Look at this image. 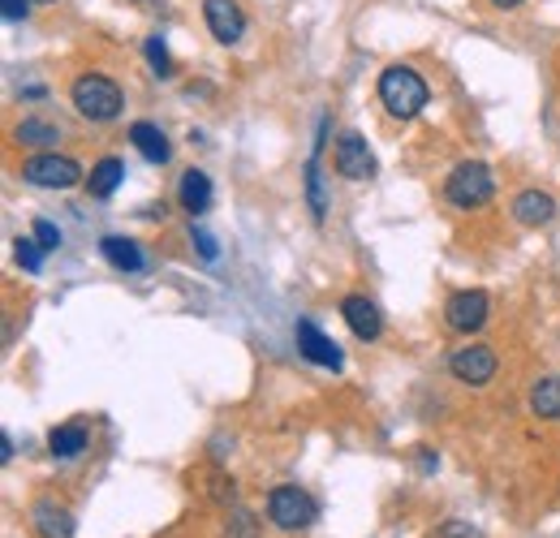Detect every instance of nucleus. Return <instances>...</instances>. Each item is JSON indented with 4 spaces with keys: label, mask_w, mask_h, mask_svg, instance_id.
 <instances>
[{
    "label": "nucleus",
    "mask_w": 560,
    "mask_h": 538,
    "mask_svg": "<svg viewBox=\"0 0 560 538\" xmlns=\"http://www.w3.org/2000/svg\"><path fill=\"white\" fill-rule=\"evenodd\" d=\"M380 104L397 121H415L427 108V82L410 66H388L380 73Z\"/></svg>",
    "instance_id": "1"
},
{
    "label": "nucleus",
    "mask_w": 560,
    "mask_h": 538,
    "mask_svg": "<svg viewBox=\"0 0 560 538\" xmlns=\"http://www.w3.org/2000/svg\"><path fill=\"white\" fill-rule=\"evenodd\" d=\"M70 100L73 108H78V117H86V121H117L121 117V104H126L121 100V86L113 78H104V73L73 78Z\"/></svg>",
    "instance_id": "2"
},
{
    "label": "nucleus",
    "mask_w": 560,
    "mask_h": 538,
    "mask_svg": "<svg viewBox=\"0 0 560 538\" xmlns=\"http://www.w3.org/2000/svg\"><path fill=\"white\" fill-rule=\"evenodd\" d=\"M491 195H495V177L483 160H462L448 182H444V199L462 211H475V207H488Z\"/></svg>",
    "instance_id": "3"
},
{
    "label": "nucleus",
    "mask_w": 560,
    "mask_h": 538,
    "mask_svg": "<svg viewBox=\"0 0 560 538\" xmlns=\"http://www.w3.org/2000/svg\"><path fill=\"white\" fill-rule=\"evenodd\" d=\"M22 182L26 186H39V190H70L82 182V168L70 155H57V151H39L22 164Z\"/></svg>",
    "instance_id": "4"
},
{
    "label": "nucleus",
    "mask_w": 560,
    "mask_h": 538,
    "mask_svg": "<svg viewBox=\"0 0 560 538\" xmlns=\"http://www.w3.org/2000/svg\"><path fill=\"white\" fill-rule=\"evenodd\" d=\"M319 517V504L302 491V487H277L272 495H268V522L277 526V530H306L311 522Z\"/></svg>",
    "instance_id": "5"
},
{
    "label": "nucleus",
    "mask_w": 560,
    "mask_h": 538,
    "mask_svg": "<svg viewBox=\"0 0 560 538\" xmlns=\"http://www.w3.org/2000/svg\"><path fill=\"white\" fill-rule=\"evenodd\" d=\"M488 311H491V297L483 289H462V293H453V297L444 302V324H448L453 332L470 337V332H479V328L488 324Z\"/></svg>",
    "instance_id": "6"
},
{
    "label": "nucleus",
    "mask_w": 560,
    "mask_h": 538,
    "mask_svg": "<svg viewBox=\"0 0 560 538\" xmlns=\"http://www.w3.org/2000/svg\"><path fill=\"white\" fill-rule=\"evenodd\" d=\"M495 366H500V358L491 353L488 344H462V349L448 358L453 379H462L466 388H488L491 379H495Z\"/></svg>",
    "instance_id": "7"
},
{
    "label": "nucleus",
    "mask_w": 560,
    "mask_h": 538,
    "mask_svg": "<svg viewBox=\"0 0 560 538\" xmlns=\"http://www.w3.org/2000/svg\"><path fill=\"white\" fill-rule=\"evenodd\" d=\"M298 353L306 358V362H315V366H328V371H341L346 366V358H341V349H337V340L328 337V332H319L311 319H298Z\"/></svg>",
    "instance_id": "8"
},
{
    "label": "nucleus",
    "mask_w": 560,
    "mask_h": 538,
    "mask_svg": "<svg viewBox=\"0 0 560 538\" xmlns=\"http://www.w3.org/2000/svg\"><path fill=\"white\" fill-rule=\"evenodd\" d=\"M332 160H337V173H341V177H350V182H366V177H375V155H371L366 138L353 134V130L337 138Z\"/></svg>",
    "instance_id": "9"
},
{
    "label": "nucleus",
    "mask_w": 560,
    "mask_h": 538,
    "mask_svg": "<svg viewBox=\"0 0 560 538\" xmlns=\"http://www.w3.org/2000/svg\"><path fill=\"white\" fill-rule=\"evenodd\" d=\"M203 17L215 44H237L246 35V13L237 9V0H203Z\"/></svg>",
    "instance_id": "10"
},
{
    "label": "nucleus",
    "mask_w": 560,
    "mask_h": 538,
    "mask_svg": "<svg viewBox=\"0 0 560 538\" xmlns=\"http://www.w3.org/2000/svg\"><path fill=\"white\" fill-rule=\"evenodd\" d=\"M341 319L350 324V332L358 340H380V332H384L380 306H375L371 297H362V293H350V297L341 302Z\"/></svg>",
    "instance_id": "11"
},
{
    "label": "nucleus",
    "mask_w": 560,
    "mask_h": 538,
    "mask_svg": "<svg viewBox=\"0 0 560 538\" xmlns=\"http://www.w3.org/2000/svg\"><path fill=\"white\" fill-rule=\"evenodd\" d=\"M552 215H557V199H552L548 190H522V195L513 199V220L526 224V229H539V224H548Z\"/></svg>",
    "instance_id": "12"
},
{
    "label": "nucleus",
    "mask_w": 560,
    "mask_h": 538,
    "mask_svg": "<svg viewBox=\"0 0 560 538\" xmlns=\"http://www.w3.org/2000/svg\"><path fill=\"white\" fill-rule=\"evenodd\" d=\"M31 522L44 538H73V513L57 500H39L31 508Z\"/></svg>",
    "instance_id": "13"
},
{
    "label": "nucleus",
    "mask_w": 560,
    "mask_h": 538,
    "mask_svg": "<svg viewBox=\"0 0 560 538\" xmlns=\"http://www.w3.org/2000/svg\"><path fill=\"white\" fill-rule=\"evenodd\" d=\"M177 199H182V207H186L190 215H208L211 199H215V190H211V177L203 173V168H190V173H182Z\"/></svg>",
    "instance_id": "14"
},
{
    "label": "nucleus",
    "mask_w": 560,
    "mask_h": 538,
    "mask_svg": "<svg viewBox=\"0 0 560 538\" xmlns=\"http://www.w3.org/2000/svg\"><path fill=\"white\" fill-rule=\"evenodd\" d=\"M130 142H135V151H139L147 164H168V155H173L164 130L151 126V121H135V126H130Z\"/></svg>",
    "instance_id": "15"
},
{
    "label": "nucleus",
    "mask_w": 560,
    "mask_h": 538,
    "mask_svg": "<svg viewBox=\"0 0 560 538\" xmlns=\"http://www.w3.org/2000/svg\"><path fill=\"white\" fill-rule=\"evenodd\" d=\"M121 182H126V164H121L117 155H104V160L91 164V173H86V190H91L95 199H108Z\"/></svg>",
    "instance_id": "16"
},
{
    "label": "nucleus",
    "mask_w": 560,
    "mask_h": 538,
    "mask_svg": "<svg viewBox=\"0 0 560 538\" xmlns=\"http://www.w3.org/2000/svg\"><path fill=\"white\" fill-rule=\"evenodd\" d=\"M100 250H104V259L113 264L117 271H142V250L139 242H130V237H117V233H108L104 242H100Z\"/></svg>",
    "instance_id": "17"
},
{
    "label": "nucleus",
    "mask_w": 560,
    "mask_h": 538,
    "mask_svg": "<svg viewBox=\"0 0 560 538\" xmlns=\"http://www.w3.org/2000/svg\"><path fill=\"white\" fill-rule=\"evenodd\" d=\"M82 448H86V426H82V422L52 426V435H48V453H52L57 461H73Z\"/></svg>",
    "instance_id": "18"
},
{
    "label": "nucleus",
    "mask_w": 560,
    "mask_h": 538,
    "mask_svg": "<svg viewBox=\"0 0 560 538\" xmlns=\"http://www.w3.org/2000/svg\"><path fill=\"white\" fill-rule=\"evenodd\" d=\"M530 413L557 422L560 418V375H544V379L530 388Z\"/></svg>",
    "instance_id": "19"
},
{
    "label": "nucleus",
    "mask_w": 560,
    "mask_h": 538,
    "mask_svg": "<svg viewBox=\"0 0 560 538\" xmlns=\"http://www.w3.org/2000/svg\"><path fill=\"white\" fill-rule=\"evenodd\" d=\"M13 138H18L22 147H39V151H52V147H57V138H61V130H57L52 121L26 117V121H18V130H13Z\"/></svg>",
    "instance_id": "20"
},
{
    "label": "nucleus",
    "mask_w": 560,
    "mask_h": 538,
    "mask_svg": "<svg viewBox=\"0 0 560 538\" xmlns=\"http://www.w3.org/2000/svg\"><path fill=\"white\" fill-rule=\"evenodd\" d=\"M306 202H311L315 220H324V215H328V195H324V173H319V155H311V164H306Z\"/></svg>",
    "instance_id": "21"
},
{
    "label": "nucleus",
    "mask_w": 560,
    "mask_h": 538,
    "mask_svg": "<svg viewBox=\"0 0 560 538\" xmlns=\"http://www.w3.org/2000/svg\"><path fill=\"white\" fill-rule=\"evenodd\" d=\"M13 255H18V264L31 271V276H39V271H44V246H39L35 237H18Z\"/></svg>",
    "instance_id": "22"
},
{
    "label": "nucleus",
    "mask_w": 560,
    "mask_h": 538,
    "mask_svg": "<svg viewBox=\"0 0 560 538\" xmlns=\"http://www.w3.org/2000/svg\"><path fill=\"white\" fill-rule=\"evenodd\" d=\"M142 52H147V61H151V69H155L160 78H173V57H168V48H164L160 35H151V39L142 44Z\"/></svg>",
    "instance_id": "23"
},
{
    "label": "nucleus",
    "mask_w": 560,
    "mask_h": 538,
    "mask_svg": "<svg viewBox=\"0 0 560 538\" xmlns=\"http://www.w3.org/2000/svg\"><path fill=\"white\" fill-rule=\"evenodd\" d=\"M35 242H39L44 250H57V246H61V229H57L52 220H35Z\"/></svg>",
    "instance_id": "24"
},
{
    "label": "nucleus",
    "mask_w": 560,
    "mask_h": 538,
    "mask_svg": "<svg viewBox=\"0 0 560 538\" xmlns=\"http://www.w3.org/2000/svg\"><path fill=\"white\" fill-rule=\"evenodd\" d=\"M190 242H195V250H199L208 264H215V259H220V246H215V237H211V233L195 229V233H190Z\"/></svg>",
    "instance_id": "25"
},
{
    "label": "nucleus",
    "mask_w": 560,
    "mask_h": 538,
    "mask_svg": "<svg viewBox=\"0 0 560 538\" xmlns=\"http://www.w3.org/2000/svg\"><path fill=\"white\" fill-rule=\"evenodd\" d=\"M431 538H483V535H479L470 522H444Z\"/></svg>",
    "instance_id": "26"
},
{
    "label": "nucleus",
    "mask_w": 560,
    "mask_h": 538,
    "mask_svg": "<svg viewBox=\"0 0 560 538\" xmlns=\"http://www.w3.org/2000/svg\"><path fill=\"white\" fill-rule=\"evenodd\" d=\"M0 9H4V22H22L31 13V0H4Z\"/></svg>",
    "instance_id": "27"
},
{
    "label": "nucleus",
    "mask_w": 560,
    "mask_h": 538,
    "mask_svg": "<svg viewBox=\"0 0 560 538\" xmlns=\"http://www.w3.org/2000/svg\"><path fill=\"white\" fill-rule=\"evenodd\" d=\"M491 4H495V9H517L522 0H491Z\"/></svg>",
    "instance_id": "28"
}]
</instances>
